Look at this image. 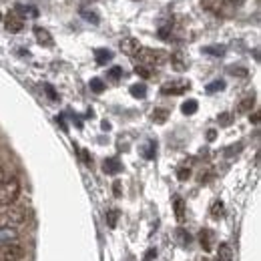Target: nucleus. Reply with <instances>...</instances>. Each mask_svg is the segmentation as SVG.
Instances as JSON below:
<instances>
[{
    "label": "nucleus",
    "instance_id": "obj_1",
    "mask_svg": "<svg viewBox=\"0 0 261 261\" xmlns=\"http://www.w3.org/2000/svg\"><path fill=\"white\" fill-rule=\"evenodd\" d=\"M20 195V181L16 177H10V179H4L0 183V207H10L16 203Z\"/></svg>",
    "mask_w": 261,
    "mask_h": 261
},
{
    "label": "nucleus",
    "instance_id": "obj_2",
    "mask_svg": "<svg viewBox=\"0 0 261 261\" xmlns=\"http://www.w3.org/2000/svg\"><path fill=\"white\" fill-rule=\"evenodd\" d=\"M135 58L139 60V64H145V66L153 68V66H161V64L167 60V54L163 51H155V49H145V47H141L139 52L135 54Z\"/></svg>",
    "mask_w": 261,
    "mask_h": 261
},
{
    "label": "nucleus",
    "instance_id": "obj_3",
    "mask_svg": "<svg viewBox=\"0 0 261 261\" xmlns=\"http://www.w3.org/2000/svg\"><path fill=\"white\" fill-rule=\"evenodd\" d=\"M26 221V213L18 207H4L0 211V227H18Z\"/></svg>",
    "mask_w": 261,
    "mask_h": 261
},
{
    "label": "nucleus",
    "instance_id": "obj_4",
    "mask_svg": "<svg viewBox=\"0 0 261 261\" xmlns=\"http://www.w3.org/2000/svg\"><path fill=\"white\" fill-rule=\"evenodd\" d=\"M24 247L18 243H6L0 245V261H20L24 257Z\"/></svg>",
    "mask_w": 261,
    "mask_h": 261
},
{
    "label": "nucleus",
    "instance_id": "obj_5",
    "mask_svg": "<svg viewBox=\"0 0 261 261\" xmlns=\"http://www.w3.org/2000/svg\"><path fill=\"white\" fill-rule=\"evenodd\" d=\"M187 91H189V83H185V81H173V83H165L161 87L163 95H183Z\"/></svg>",
    "mask_w": 261,
    "mask_h": 261
},
{
    "label": "nucleus",
    "instance_id": "obj_6",
    "mask_svg": "<svg viewBox=\"0 0 261 261\" xmlns=\"http://www.w3.org/2000/svg\"><path fill=\"white\" fill-rule=\"evenodd\" d=\"M119 49L123 51V54H127V56H135L139 52V49H141V43L137 39H133V36H127V39H123L119 43Z\"/></svg>",
    "mask_w": 261,
    "mask_h": 261
},
{
    "label": "nucleus",
    "instance_id": "obj_7",
    "mask_svg": "<svg viewBox=\"0 0 261 261\" xmlns=\"http://www.w3.org/2000/svg\"><path fill=\"white\" fill-rule=\"evenodd\" d=\"M18 237H20V233H18L16 227H0V245L16 243Z\"/></svg>",
    "mask_w": 261,
    "mask_h": 261
},
{
    "label": "nucleus",
    "instance_id": "obj_8",
    "mask_svg": "<svg viewBox=\"0 0 261 261\" xmlns=\"http://www.w3.org/2000/svg\"><path fill=\"white\" fill-rule=\"evenodd\" d=\"M121 169H123V165H121V161H119L117 157H108V159H104L103 171L106 173V175H119V173H121Z\"/></svg>",
    "mask_w": 261,
    "mask_h": 261
},
{
    "label": "nucleus",
    "instance_id": "obj_9",
    "mask_svg": "<svg viewBox=\"0 0 261 261\" xmlns=\"http://www.w3.org/2000/svg\"><path fill=\"white\" fill-rule=\"evenodd\" d=\"M203 10H207L211 14H223L225 8V0H201Z\"/></svg>",
    "mask_w": 261,
    "mask_h": 261
},
{
    "label": "nucleus",
    "instance_id": "obj_10",
    "mask_svg": "<svg viewBox=\"0 0 261 261\" xmlns=\"http://www.w3.org/2000/svg\"><path fill=\"white\" fill-rule=\"evenodd\" d=\"M6 30L8 32H20L22 28H24V22H22V18L20 16H16L14 12L12 14H8V18H6Z\"/></svg>",
    "mask_w": 261,
    "mask_h": 261
},
{
    "label": "nucleus",
    "instance_id": "obj_11",
    "mask_svg": "<svg viewBox=\"0 0 261 261\" xmlns=\"http://www.w3.org/2000/svg\"><path fill=\"white\" fill-rule=\"evenodd\" d=\"M34 36H36V41H39L43 47H52V45H54L52 34L47 28H43V26H34Z\"/></svg>",
    "mask_w": 261,
    "mask_h": 261
},
{
    "label": "nucleus",
    "instance_id": "obj_12",
    "mask_svg": "<svg viewBox=\"0 0 261 261\" xmlns=\"http://www.w3.org/2000/svg\"><path fill=\"white\" fill-rule=\"evenodd\" d=\"M173 209H175V217H177V221H185V201L179 197V195H175L173 197Z\"/></svg>",
    "mask_w": 261,
    "mask_h": 261
},
{
    "label": "nucleus",
    "instance_id": "obj_13",
    "mask_svg": "<svg viewBox=\"0 0 261 261\" xmlns=\"http://www.w3.org/2000/svg\"><path fill=\"white\" fill-rule=\"evenodd\" d=\"M171 64H173V68L175 70H185L187 68V58L183 56V52H173L171 54Z\"/></svg>",
    "mask_w": 261,
    "mask_h": 261
},
{
    "label": "nucleus",
    "instance_id": "obj_14",
    "mask_svg": "<svg viewBox=\"0 0 261 261\" xmlns=\"http://www.w3.org/2000/svg\"><path fill=\"white\" fill-rule=\"evenodd\" d=\"M199 241H201V245H203L205 251H211V249H213V233H211L209 229H201Z\"/></svg>",
    "mask_w": 261,
    "mask_h": 261
},
{
    "label": "nucleus",
    "instance_id": "obj_15",
    "mask_svg": "<svg viewBox=\"0 0 261 261\" xmlns=\"http://www.w3.org/2000/svg\"><path fill=\"white\" fill-rule=\"evenodd\" d=\"M217 261H233V253H231V245L229 243H221L219 245Z\"/></svg>",
    "mask_w": 261,
    "mask_h": 261
},
{
    "label": "nucleus",
    "instance_id": "obj_16",
    "mask_svg": "<svg viewBox=\"0 0 261 261\" xmlns=\"http://www.w3.org/2000/svg\"><path fill=\"white\" fill-rule=\"evenodd\" d=\"M14 14L16 16H39V10L36 8H30V6H22V4H18L16 8H14Z\"/></svg>",
    "mask_w": 261,
    "mask_h": 261
},
{
    "label": "nucleus",
    "instance_id": "obj_17",
    "mask_svg": "<svg viewBox=\"0 0 261 261\" xmlns=\"http://www.w3.org/2000/svg\"><path fill=\"white\" fill-rule=\"evenodd\" d=\"M110 58H113V52L108 51V49H97V51H95V60H97L99 64H106Z\"/></svg>",
    "mask_w": 261,
    "mask_h": 261
},
{
    "label": "nucleus",
    "instance_id": "obj_18",
    "mask_svg": "<svg viewBox=\"0 0 261 261\" xmlns=\"http://www.w3.org/2000/svg\"><path fill=\"white\" fill-rule=\"evenodd\" d=\"M197 108H199V103H197L195 99H189V101H185V103L181 104L183 115H195V113H197Z\"/></svg>",
    "mask_w": 261,
    "mask_h": 261
},
{
    "label": "nucleus",
    "instance_id": "obj_19",
    "mask_svg": "<svg viewBox=\"0 0 261 261\" xmlns=\"http://www.w3.org/2000/svg\"><path fill=\"white\" fill-rule=\"evenodd\" d=\"M131 95H133L135 99H145V97H147V87L137 83V85L131 87Z\"/></svg>",
    "mask_w": 261,
    "mask_h": 261
},
{
    "label": "nucleus",
    "instance_id": "obj_20",
    "mask_svg": "<svg viewBox=\"0 0 261 261\" xmlns=\"http://www.w3.org/2000/svg\"><path fill=\"white\" fill-rule=\"evenodd\" d=\"M253 101H255V99H253V95H247V97H245V99L239 103L237 110H239V113H247V110H251V106H253Z\"/></svg>",
    "mask_w": 261,
    "mask_h": 261
},
{
    "label": "nucleus",
    "instance_id": "obj_21",
    "mask_svg": "<svg viewBox=\"0 0 261 261\" xmlns=\"http://www.w3.org/2000/svg\"><path fill=\"white\" fill-rule=\"evenodd\" d=\"M167 117H169V110H167V108H155V110H153V121H155V123H165Z\"/></svg>",
    "mask_w": 261,
    "mask_h": 261
},
{
    "label": "nucleus",
    "instance_id": "obj_22",
    "mask_svg": "<svg viewBox=\"0 0 261 261\" xmlns=\"http://www.w3.org/2000/svg\"><path fill=\"white\" fill-rule=\"evenodd\" d=\"M135 72H137L139 77H143V79H151V77H153V70H151L149 66H145V64H137V66H135Z\"/></svg>",
    "mask_w": 261,
    "mask_h": 261
},
{
    "label": "nucleus",
    "instance_id": "obj_23",
    "mask_svg": "<svg viewBox=\"0 0 261 261\" xmlns=\"http://www.w3.org/2000/svg\"><path fill=\"white\" fill-rule=\"evenodd\" d=\"M81 16H83V18H87V20H91L93 24H99V14H97V12H93V10L83 8V10H81Z\"/></svg>",
    "mask_w": 261,
    "mask_h": 261
},
{
    "label": "nucleus",
    "instance_id": "obj_24",
    "mask_svg": "<svg viewBox=\"0 0 261 261\" xmlns=\"http://www.w3.org/2000/svg\"><path fill=\"white\" fill-rule=\"evenodd\" d=\"M203 52L205 54H213V56H223L225 54V47H217V45L215 47H205Z\"/></svg>",
    "mask_w": 261,
    "mask_h": 261
},
{
    "label": "nucleus",
    "instance_id": "obj_25",
    "mask_svg": "<svg viewBox=\"0 0 261 261\" xmlns=\"http://www.w3.org/2000/svg\"><path fill=\"white\" fill-rule=\"evenodd\" d=\"M117 219H119V211H117V209H110V211L106 213V223H108V227H117Z\"/></svg>",
    "mask_w": 261,
    "mask_h": 261
},
{
    "label": "nucleus",
    "instance_id": "obj_26",
    "mask_svg": "<svg viewBox=\"0 0 261 261\" xmlns=\"http://www.w3.org/2000/svg\"><path fill=\"white\" fill-rule=\"evenodd\" d=\"M225 89V81H213L207 85V93H217V91H223Z\"/></svg>",
    "mask_w": 261,
    "mask_h": 261
},
{
    "label": "nucleus",
    "instance_id": "obj_27",
    "mask_svg": "<svg viewBox=\"0 0 261 261\" xmlns=\"http://www.w3.org/2000/svg\"><path fill=\"white\" fill-rule=\"evenodd\" d=\"M189 177H191V169L189 167H179L177 169V179L179 181H187Z\"/></svg>",
    "mask_w": 261,
    "mask_h": 261
},
{
    "label": "nucleus",
    "instance_id": "obj_28",
    "mask_svg": "<svg viewBox=\"0 0 261 261\" xmlns=\"http://www.w3.org/2000/svg\"><path fill=\"white\" fill-rule=\"evenodd\" d=\"M177 237H179V241H181L183 245H189V243H191V235H189L185 229H177Z\"/></svg>",
    "mask_w": 261,
    "mask_h": 261
},
{
    "label": "nucleus",
    "instance_id": "obj_29",
    "mask_svg": "<svg viewBox=\"0 0 261 261\" xmlns=\"http://www.w3.org/2000/svg\"><path fill=\"white\" fill-rule=\"evenodd\" d=\"M91 89H93L95 93H103V91H104V83L101 81V79H93V81H91Z\"/></svg>",
    "mask_w": 261,
    "mask_h": 261
},
{
    "label": "nucleus",
    "instance_id": "obj_30",
    "mask_svg": "<svg viewBox=\"0 0 261 261\" xmlns=\"http://www.w3.org/2000/svg\"><path fill=\"white\" fill-rule=\"evenodd\" d=\"M155 151H157V143L155 141H149V145H147V149H145V159H153V157H155Z\"/></svg>",
    "mask_w": 261,
    "mask_h": 261
},
{
    "label": "nucleus",
    "instance_id": "obj_31",
    "mask_svg": "<svg viewBox=\"0 0 261 261\" xmlns=\"http://www.w3.org/2000/svg\"><path fill=\"white\" fill-rule=\"evenodd\" d=\"M108 77H110L113 81H119V79L123 77V68H121V66H113V68L108 70Z\"/></svg>",
    "mask_w": 261,
    "mask_h": 261
},
{
    "label": "nucleus",
    "instance_id": "obj_32",
    "mask_svg": "<svg viewBox=\"0 0 261 261\" xmlns=\"http://www.w3.org/2000/svg\"><path fill=\"white\" fill-rule=\"evenodd\" d=\"M211 215H213V217L223 215V203H221V201H215V203H213V207H211Z\"/></svg>",
    "mask_w": 261,
    "mask_h": 261
},
{
    "label": "nucleus",
    "instance_id": "obj_33",
    "mask_svg": "<svg viewBox=\"0 0 261 261\" xmlns=\"http://www.w3.org/2000/svg\"><path fill=\"white\" fill-rule=\"evenodd\" d=\"M219 123H221L223 127L231 125V115H229V113H223V115H219Z\"/></svg>",
    "mask_w": 261,
    "mask_h": 261
},
{
    "label": "nucleus",
    "instance_id": "obj_34",
    "mask_svg": "<svg viewBox=\"0 0 261 261\" xmlns=\"http://www.w3.org/2000/svg\"><path fill=\"white\" fill-rule=\"evenodd\" d=\"M155 257H157V249H155V247H151V249L147 251V255L143 257V261H153Z\"/></svg>",
    "mask_w": 261,
    "mask_h": 261
},
{
    "label": "nucleus",
    "instance_id": "obj_35",
    "mask_svg": "<svg viewBox=\"0 0 261 261\" xmlns=\"http://www.w3.org/2000/svg\"><path fill=\"white\" fill-rule=\"evenodd\" d=\"M45 91H47V95H49V97H51L52 101H56V99H58V95H56V93H54V89H52L51 85H47V87H45Z\"/></svg>",
    "mask_w": 261,
    "mask_h": 261
},
{
    "label": "nucleus",
    "instance_id": "obj_36",
    "mask_svg": "<svg viewBox=\"0 0 261 261\" xmlns=\"http://www.w3.org/2000/svg\"><path fill=\"white\" fill-rule=\"evenodd\" d=\"M229 72H233V74L237 72V74H241V77H247V70H245V68H235V66H233V68H229Z\"/></svg>",
    "mask_w": 261,
    "mask_h": 261
},
{
    "label": "nucleus",
    "instance_id": "obj_37",
    "mask_svg": "<svg viewBox=\"0 0 261 261\" xmlns=\"http://www.w3.org/2000/svg\"><path fill=\"white\" fill-rule=\"evenodd\" d=\"M113 193H115V197H121V183H119V181H115V185H113Z\"/></svg>",
    "mask_w": 261,
    "mask_h": 261
},
{
    "label": "nucleus",
    "instance_id": "obj_38",
    "mask_svg": "<svg viewBox=\"0 0 261 261\" xmlns=\"http://www.w3.org/2000/svg\"><path fill=\"white\" fill-rule=\"evenodd\" d=\"M245 0H225V4H231V6H241Z\"/></svg>",
    "mask_w": 261,
    "mask_h": 261
},
{
    "label": "nucleus",
    "instance_id": "obj_39",
    "mask_svg": "<svg viewBox=\"0 0 261 261\" xmlns=\"http://www.w3.org/2000/svg\"><path fill=\"white\" fill-rule=\"evenodd\" d=\"M251 123H253V125L259 123V113H253V115H251Z\"/></svg>",
    "mask_w": 261,
    "mask_h": 261
},
{
    "label": "nucleus",
    "instance_id": "obj_40",
    "mask_svg": "<svg viewBox=\"0 0 261 261\" xmlns=\"http://www.w3.org/2000/svg\"><path fill=\"white\" fill-rule=\"evenodd\" d=\"M81 155H83V159H85V161H87V163H91V157H89V153H87V151H85V149H83V151H81Z\"/></svg>",
    "mask_w": 261,
    "mask_h": 261
},
{
    "label": "nucleus",
    "instance_id": "obj_41",
    "mask_svg": "<svg viewBox=\"0 0 261 261\" xmlns=\"http://www.w3.org/2000/svg\"><path fill=\"white\" fill-rule=\"evenodd\" d=\"M215 135H217L215 131H209V133H207V139H209V141H213V139H215Z\"/></svg>",
    "mask_w": 261,
    "mask_h": 261
},
{
    "label": "nucleus",
    "instance_id": "obj_42",
    "mask_svg": "<svg viewBox=\"0 0 261 261\" xmlns=\"http://www.w3.org/2000/svg\"><path fill=\"white\" fill-rule=\"evenodd\" d=\"M2 181H4V169L0 167V183H2Z\"/></svg>",
    "mask_w": 261,
    "mask_h": 261
},
{
    "label": "nucleus",
    "instance_id": "obj_43",
    "mask_svg": "<svg viewBox=\"0 0 261 261\" xmlns=\"http://www.w3.org/2000/svg\"><path fill=\"white\" fill-rule=\"evenodd\" d=\"M203 261H209V259H203Z\"/></svg>",
    "mask_w": 261,
    "mask_h": 261
},
{
    "label": "nucleus",
    "instance_id": "obj_44",
    "mask_svg": "<svg viewBox=\"0 0 261 261\" xmlns=\"http://www.w3.org/2000/svg\"><path fill=\"white\" fill-rule=\"evenodd\" d=\"M0 18H2V16H0Z\"/></svg>",
    "mask_w": 261,
    "mask_h": 261
}]
</instances>
